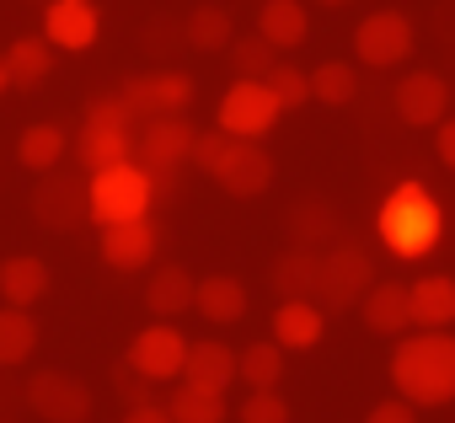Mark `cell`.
Here are the masks:
<instances>
[{
    "label": "cell",
    "mask_w": 455,
    "mask_h": 423,
    "mask_svg": "<svg viewBox=\"0 0 455 423\" xmlns=\"http://www.w3.org/2000/svg\"><path fill=\"white\" fill-rule=\"evenodd\" d=\"M322 6H348V0H322Z\"/></svg>",
    "instance_id": "b9f144b4"
},
{
    "label": "cell",
    "mask_w": 455,
    "mask_h": 423,
    "mask_svg": "<svg viewBox=\"0 0 455 423\" xmlns=\"http://www.w3.org/2000/svg\"><path fill=\"white\" fill-rule=\"evenodd\" d=\"M370 284H375V263H370V252L354 247V242H332V247L322 252L316 295H311V300H316L322 311H348V306L364 300Z\"/></svg>",
    "instance_id": "52a82bcc"
},
{
    "label": "cell",
    "mask_w": 455,
    "mask_h": 423,
    "mask_svg": "<svg viewBox=\"0 0 455 423\" xmlns=\"http://www.w3.org/2000/svg\"><path fill=\"white\" fill-rule=\"evenodd\" d=\"M391 108L407 129H434L450 113V81L439 70H407L391 92Z\"/></svg>",
    "instance_id": "8fae6325"
},
{
    "label": "cell",
    "mask_w": 455,
    "mask_h": 423,
    "mask_svg": "<svg viewBox=\"0 0 455 423\" xmlns=\"http://www.w3.org/2000/svg\"><path fill=\"white\" fill-rule=\"evenodd\" d=\"M290 231H295V247H311V252H327L332 242H343V231H338V209H332L327 198H306V204H295Z\"/></svg>",
    "instance_id": "484cf974"
},
{
    "label": "cell",
    "mask_w": 455,
    "mask_h": 423,
    "mask_svg": "<svg viewBox=\"0 0 455 423\" xmlns=\"http://www.w3.org/2000/svg\"><path fill=\"white\" fill-rule=\"evenodd\" d=\"M33 348H38V322H33V311H28V306H6V311H0V370L28 364Z\"/></svg>",
    "instance_id": "83f0119b"
},
{
    "label": "cell",
    "mask_w": 455,
    "mask_h": 423,
    "mask_svg": "<svg viewBox=\"0 0 455 423\" xmlns=\"http://www.w3.org/2000/svg\"><path fill=\"white\" fill-rule=\"evenodd\" d=\"M316 268H322V252H311V247H290V252L274 263V290H279V300L316 295Z\"/></svg>",
    "instance_id": "4dcf8cb0"
},
{
    "label": "cell",
    "mask_w": 455,
    "mask_h": 423,
    "mask_svg": "<svg viewBox=\"0 0 455 423\" xmlns=\"http://www.w3.org/2000/svg\"><path fill=\"white\" fill-rule=\"evenodd\" d=\"M182 38L198 49V54H220V49H231V38H236V22H231V12L225 6H193L188 12V22H182Z\"/></svg>",
    "instance_id": "4316f807"
},
{
    "label": "cell",
    "mask_w": 455,
    "mask_h": 423,
    "mask_svg": "<svg viewBox=\"0 0 455 423\" xmlns=\"http://www.w3.org/2000/svg\"><path fill=\"white\" fill-rule=\"evenodd\" d=\"M65 150H70V140H65L60 124H33V129H22V140H17V161H22L28 172H38V177L54 172Z\"/></svg>",
    "instance_id": "f546056e"
},
{
    "label": "cell",
    "mask_w": 455,
    "mask_h": 423,
    "mask_svg": "<svg viewBox=\"0 0 455 423\" xmlns=\"http://www.w3.org/2000/svg\"><path fill=\"white\" fill-rule=\"evenodd\" d=\"M193 140L198 129L182 118V113H156V118H140V134H134V161L156 177V188H172L177 182V166L193 161Z\"/></svg>",
    "instance_id": "5b68a950"
},
{
    "label": "cell",
    "mask_w": 455,
    "mask_h": 423,
    "mask_svg": "<svg viewBox=\"0 0 455 423\" xmlns=\"http://www.w3.org/2000/svg\"><path fill=\"white\" fill-rule=\"evenodd\" d=\"M44 295H49V268L38 258L17 252V258L0 263V300H6V306H28L33 311Z\"/></svg>",
    "instance_id": "cb8c5ba5"
},
{
    "label": "cell",
    "mask_w": 455,
    "mask_h": 423,
    "mask_svg": "<svg viewBox=\"0 0 455 423\" xmlns=\"http://www.w3.org/2000/svg\"><path fill=\"white\" fill-rule=\"evenodd\" d=\"M412 327H455V279L450 274H423L407 284Z\"/></svg>",
    "instance_id": "7402d4cb"
},
{
    "label": "cell",
    "mask_w": 455,
    "mask_h": 423,
    "mask_svg": "<svg viewBox=\"0 0 455 423\" xmlns=\"http://www.w3.org/2000/svg\"><path fill=\"white\" fill-rule=\"evenodd\" d=\"M263 81H268V92L284 102V113H290V108H300V102H311V76H306L300 65H284V60H274V70H268Z\"/></svg>",
    "instance_id": "e575fe53"
},
{
    "label": "cell",
    "mask_w": 455,
    "mask_h": 423,
    "mask_svg": "<svg viewBox=\"0 0 455 423\" xmlns=\"http://www.w3.org/2000/svg\"><path fill=\"white\" fill-rule=\"evenodd\" d=\"M274 60H279V49H274L263 33L231 38V65H236V76H268V70H274Z\"/></svg>",
    "instance_id": "836d02e7"
},
{
    "label": "cell",
    "mask_w": 455,
    "mask_h": 423,
    "mask_svg": "<svg viewBox=\"0 0 455 423\" xmlns=\"http://www.w3.org/2000/svg\"><path fill=\"white\" fill-rule=\"evenodd\" d=\"M258 33L284 54V49H300L311 38V17H306L300 0H263L258 6Z\"/></svg>",
    "instance_id": "603a6c76"
},
{
    "label": "cell",
    "mask_w": 455,
    "mask_h": 423,
    "mask_svg": "<svg viewBox=\"0 0 455 423\" xmlns=\"http://www.w3.org/2000/svg\"><path fill=\"white\" fill-rule=\"evenodd\" d=\"M391 386L412 407H444V402H455V332L450 327L402 332L396 354H391Z\"/></svg>",
    "instance_id": "6da1fadb"
},
{
    "label": "cell",
    "mask_w": 455,
    "mask_h": 423,
    "mask_svg": "<svg viewBox=\"0 0 455 423\" xmlns=\"http://www.w3.org/2000/svg\"><path fill=\"white\" fill-rule=\"evenodd\" d=\"M279 118H284V102L268 92L263 76H236L231 86H225L220 108H214V124L225 134H236V140H263Z\"/></svg>",
    "instance_id": "8992f818"
},
{
    "label": "cell",
    "mask_w": 455,
    "mask_h": 423,
    "mask_svg": "<svg viewBox=\"0 0 455 423\" xmlns=\"http://www.w3.org/2000/svg\"><path fill=\"white\" fill-rule=\"evenodd\" d=\"M236 423H290V402L279 396V386H274V391H252V396L242 402Z\"/></svg>",
    "instance_id": "d590c367"
},
{
    "label": "cell",
    "mask_w": 455,
    "mask_h": 423,
    "mask_svg": "<svg viewBox=\"0 0 455 423\" xmlns=\"http://www.w3.org/2000/svg\"><path fill=\"white\" fill-rule=\"evenodd\" d=\"M28 407L44 423H86L92 418V391L65 370H38L28 380Z\"/></svg>",
    "instance_id": "30bf717a"
},
{
    "label": "cell",
    "mask_w": 455,
    "mask_h": 423,
    "mask_svg": "<svg viewBox=\"0 0 455 423\" xmlns=\"http://www.w3.org/2000/svg\"><path fill=\"white\" fill-rule=\"evenodd\" d=\"M156 177L129 156L118 166H102V172H86V198H92V220L97 226H118V220H140L150 215L156 204Z\"/></svg>",
    "instance_id": "3957f363"
},
{
    "label": "cell",
    "mask_w": 455,
    "mask_h": 423,
    "mask_svg": "<svg viewBox=\"0 0 455 423\" xmlns=\"http://www.w3.org/2000/svg\"><path fill=\"white\" fill-rule=\"evenodd\" d=\"M418 49V28L407 12H370L359 28H354V54L359 65L370 70H391V65H407Z\"/></svg>",
    "instance_id": "ba28073f"
},
{
    "label": "cell",
    "mask_w": 455,
    "mask_h": 423,
    "mask_svg": "<svg viewBox=\"0 0 455 423\" xmlns=\"http://www.w3.org/2000/svg\"><path fill=\"white\" fill-rule=\"evenodd\" d=\"M134 134H140V118L124 108V97H102L86 108L81 118V134H76V156H81V172H102V166H118L134 156Z\"/></svg>",
    "instance_id": "277c9868"
},
{
    "label": "cell",
    "mask_w": 455,
    "mask_h": 423,
    "mask_svg": "<svg viewBox=\"0 0 455 423\" xmlns=\"http://www.w3.org/2000/svg\"><path fill=\"white\" fill-rule=\"evenodd\" d=\"M124 423H172V412H166V402H140L124 412Z\"/></svg>",
    "instance_id": "ab89813d"
},
{
    "label": "cell",
    "mask_w": 455,
    "mask_h": 423,
    "mask_svg": "<svg viewBox=\"0 0 455 423\" xmlns=\"http://www.w3.org/2000/svg\"><path fill=\"white\" fill-rule=\"evenodd\" d=\"M6 70H12V92H33V86H44L49 70H54V44H49L44 33L17 38V44L6 49Z\"/></svg>",
    "instance_id": "d4e9b609"
},
{
    "label": "cell",
    "mask_w": 455,
    "mask_h": 423,
    "mask_svg": "<svg viewBox=\"0 0 455 423\" xmlns=\"http://www.w3.org/2000/svg\"><path fill=\"white\" fill-rule=\"evenodd\" d=\"M375 236H380V247L391 258L418 263V258H428L444 242V209H439V198L418 177H407V182H396L380 198V209H375Z\"/></svg>",
    "instance_id": "7a4b0ae2"
},
{
    "label": "cell",
    "mask_w": 455,
    "mask_h": 423,
    "mask_svg": "<svg viewBox=\"0 0 455 423\" xmlns=\"http://www.w3.org/2000/svg\"><path fill=\"white\" fill-rule=\"evenodd\" d=\"M354 97H359V70H354V65L327 60V65L311 70V102H322V108H348Z\"/></svg>",
    "instance_id": "d6a6232c"
},
{
    "label": "cell",
    "mask_w": 455,
    "mask_h": 423,
    "mask_svg": "<svg viewBox=\"0 0 455 423\" xmlns=\"http://www.w3.org/2000/svg\"><path fill=\"white\" fill-rule=\"evenodd\" d=\"M193 284H198V279H193L182 263L156 268L150 284H145V311H150L156 322H177V316H188V311H193Z\"/></svg>",
    "instance_id": "ffe728a7"
},
{
    "label": "cell",
    "mask_w": 455,
    "mask_h": 423,
    "mask_svg": "<svg viewBox=\"0 0 455 423\" xmlns=\"http://www.w3.org/2000/svg\"><path fill=\"white\" fill-rule=\"evenodd\" d=\"M12 92V70H6V54H0V97Z\"/></svg>",
    "instance_id": "60d3db41"
},
{
    "label": "cell",
    "mask_w": 455,
    "mask_h": 423,
    "mask_svg": "<svg viewBox=\"0 0 455 423\" xmlns=\"http://www.w3.org/2000/svg\"><path fill=\"white\" fill-rule=\"evenodd\" d=\"M156 252H161V236H156V220L150 215L102 226V263L113 274H140V268L156 263Z\"/></svg>",
    "instance_id": "9a60e30c"
},
{
    "label": "cell",
    "mask_w": 455,
    "mask_h": 423,
    "mask_svg": "<svg viewBox=\"0 0 455 423\" xmlns=\"http://www.w3.org/2000/svg\"><path fill=\"white\" fill-rule=\"evenodd\" d=\"M150 386H156V380H150V375H140V370H134L129 359H124V364L113 370V391L124 396V407H140V402H156V396H150Z\"/></svg>",
    "instance_id": "8d00e7d4"
},
{
    "label": "cell",
    "mask_w": 455,
    "mask_h": 423,
    "mask_svg": "<svg viewBox=\"0 0 455 423\" xmlns=\"http://www.w3.org/2000/svg\"><path fill=\"white\" fill-rule=\"evenodd\" d=\"M236 380H247L252 391H274L284 380V348L268 338V343H252L236 354Z\"/></svg>",
    "instance_id": "1f68e13d"
},
{
    "label": "cell",
    "mask_w": 455,
    "mask_h": 423,
    "mask_svg": "<svg viewBox=\"0 0 455 423\" xmlns=\"http://www.w3.org/2000/svg\"><path fill=\"white\" fill-rule=\"evenodd\" d=\"M322 332H327V311H322L311 295L279 300V311H274V343H279L284 354H306V348H316Z\"/></svg>",
    "instance_id": "e0dca14e"
},
{
    "label": "cell",
    "mask_w": 455,
    "mask_h": 423,
    "mask_svg": "<svg viewBox=\"0 0 455 423\" xmlns=\"http://www.w3.org/2000/svg\"><path fill=\"white\" fill-rule=\"evenodd\" d=\"M166 412H172V423H225V391H204V386H188V380H177V391L166 396Z\"/></svg>",
    "instance_id": "f1b7e54d"
},
{
    "label": "cell",
    "mask_w": 455,
    "mask_h": 423,
    "mask_svg": "<svg viewBox=\"0 0 455 423\" xmlns=\"http://www.w3.org/2000/svg\"><path fill=\"white\" fill-rule=\"evenodd\" d=\"M44 38L65 54H81L102 38V12L97 0H49L44 6Z\"/></svg>",
    "instance_id": "2e32d148"
},
{
    "label": "cell",
    "mask_w": 455,
    "mask_h": 423,
    "mask_svg": "<svg viewBox=\"0 0 455 423\" xmlns=\"http://www.w3.org/2000/svg\"><path fill=\"white\" fill-rule=\"evenodd\" d=\"M364 423H418V407L407 402V396H386V402H375L370 407V418Z\"/></svg>",
    "instance_id": "74e56055"
},
{
    "label": "cell",
    "mask_w": 455,
    "mask_h": 423,
    "mask_svg": "<svg viewBox=\"0 0 455 423\" xmlns=\"http://www.w3.org/2000/svg\"><path fill=\"white\" fill-rule=\"evenodd\" d=\"M359 316H364V327H370L375 338H402V332L412 327L407 284H396V279H375V284L364 290V300H359Z\"/></svg>",
    "instance_id": "ac0fdd59"
},
{
    "label": "cell",
    "mask_w": 455,
    "mask_h": 423,
    "mask_svg": "<svg viewBox=\"0 0 455 423\" xmlns=\"http://www.w3.org/2000/svg\"><path fill=\"white\" fill-rule=\"evenodd\" d=\"M182 380H188V386H204V391H231V380H236V348H225L220 338L188 343Z\"/></svg>",
    "instance_id": "44dd1931"
},
{
    "label": "cell",
    "mask_w": 455,
    "mask_h": 423,
    "mask_svg": "<svg viewBox=\"0 0 455 423\" xmlns=\"http://www.w3.org/2000/svg\"><path fill=\"white\" fill-rule=\"evenodd\" d=\"M193 92L198 86L188 70H145V76H129L118 97L134 118H156V113H188Z\"/></svg>",
    "instance_id": "9c48e42d"
},
{
    "label": "cell",
    "mask_w": 455,
    "mask_h": 423,
    "mask_svg": "<svg viewBox=\"0 0 455 423\" xmlns=\"http://www.w3.org/2000/svg\"><path fill=\"white\" fill-rule=\"evenodd\" d=\"M434 150H439V161L455 172V118H450V113L434 124Z\"/></svg>",
    "instance_id": "f35d334b"
},
{
    "label": "cell",
    "mask_w": 455,
    "mask_h": 423,
    "mask_svg": "<svg viewBox=\"0 0 455 423\" xmlns=\"http://www.w3.org/2000/svg\"><path fill=\"white\" fill-rule=\"evenodd\" d=\"M274 156L258 145V140H231V150H225V161L214 166V182L231 193V198H258L274 188Z\"/></svg>",
    "instance_id": "4fadbf2b"
},
{
    "label": "cell",
    "mask_w": 455,
    "mask_h": 423,
    "mask_svg": "<svg viewBox=\"0 0 455 423\" xmlns=\"http://www.w3.org/2000/svg\"><path fill=\"white\" fill-rule=\"evenodd\" d=\"M193 316L204 322H220V327H231L247 316V284L231 279V274H209L193 284Z\"/></svg>",
    "instance_id": "d6986e66"
},
{
    "label": "cell",
    "mask_w": 455,
    "mask_h": 423,
    "mask_svg": "<svg viewBox=\"0 0 455 423\" xmlns=\"http://www.w3.org/2000/svg\"><path fill=\"white\" fill-rule=\"evenodd\" d=\"M33 215H38V226H49V231H76V226H86L92 220V198H86V172L81 177H44L38 188H33Z\"/></svg>",
    "instance_id": "7c38bea8"
},
{
    "label": "cell",
    "mask_w": 455,
    "mask_h": 423,
    "mask_svg": "<svg viewBox=\"0 0 455 423\" xmlns=\"http://www.w3.org/2000/svg\"><path fill=\"white\" fill-rule=\"evenodd\" d=\"M140 375H150V380H182V359H188V338L177 332V322H150L134 343H129V354H124Z\"/></svg>",
    "instance_id": "5bb4252c"
},
{
    "label": "cell",
    "mask_w": 455,
    "mask_h": 423,
    "mask_svg": "<svg viewBox=\"0 0 455 423\" xmlns=\"http://www.w3.org/2000/svg\"><path fill=\"white\" fill-rule=\"evenodd\" d=\"M44 6H49V0H44Z\"/></svg>",
    "instance_id": "7bdbcfd3"
}]
</instances>
